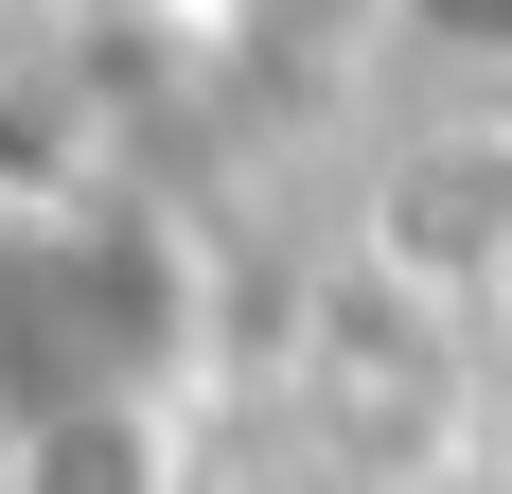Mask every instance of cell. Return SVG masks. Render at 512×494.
<instances>
[{
    "label": "cell",
    "instance_id": "1",
    "mask_svg": "<svg viewBox=\"0 0 512 494\" xmlns=\"http://www.w3.org/2000/svg\"><path fill=\"white\" fill-rule=\"evenodd\" d=\"M212 371V247L159 195L0 177V459L53 424H142Z\"/></svg>",
    "mask_w": 512,
    "mask_h": 494
},
{
    "label": "cell",
    "instance_id": "2",
    "mask_svg": "<svg viewBox=\"0 0 512 494\" xmlns=\"http://www.w3.org/2000/svg\"><path fill=\"white\" fill-rule=\"evenodd\" d=\"M0 494H177V406H142V424H53V442L0 459Z\"/></svg>",
    "mask_w": 512,
    "mask_h": 494
}]
</instances>
